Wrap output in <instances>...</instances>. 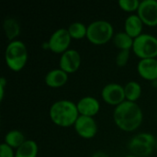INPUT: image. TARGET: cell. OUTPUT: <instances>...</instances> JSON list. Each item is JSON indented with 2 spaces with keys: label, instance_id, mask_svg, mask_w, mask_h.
Wrapping results in <instances>:
<instances>
[{
  "label": "cell",
  "instance_id": "obj_19",
  "mask_svg": "<svg viewBox=\"0 0 157 157\" xmlns=\"http://www.w3.org/2000/svg\"><path fill=\"white\" fill-rule=\"evenodd\" d=\"M126 100L135 102L142 95V86L137 81H130L124 86Z\"/></svg>",
  "mask_w": 157,
  "mask_h": 157
},
{
  "label": "cell",
  "instance_id": "obj_21",
  "mask_svg": "<svg viewBox=\"0 0 157 157\" xmlns=\"http://www.w3.org/2000/svg\"><path fill=\"white\" fill-rule=\"evenodd\" d=\"M67 30L71 38L75 39V40L83 39L86 37V34H87V27L84 23L79 22V21H75L70 24Z\"/></svg>",
  "mask_w": 157,
  "mask_h": 157
},
{
  "label": "cell",
  "instance_id": "obj_9",
  "mask_svg": "<svg viewBox=\"0 0 157 157\" xmlns=\"http://www.w3.org/2000/svg\"><path fill=\"white\" fill-rule=\"evenodd\" d=\"M143 23L154 27L157 25V0H143L137 10Z\"/></svg>",
  "mask_w": 157,
  "mask_h": 157
},
{
  "label": "cell",
  "instance_id": "obj_15",
  "mask_svg": "<svg viewBox=\"0 0 157 157\" xmlns=\"http://www.w3.org/2000/svg\"><path fill=\"white\" fill-rule=\"evenodd\" d=\"M143 26H144V23L137 14L128 16L124 22L125 32L133 39L137 38L138 36L142 34Z\"/></svg>",
  "mask_w": 157,
  "mask_h": 157
},
{
  "label": "cell",
  "instance_id": "obj_18",
  "mask_svg": "<svg viewBox=\"0 0 157 157\" xmlns=\"http://www.w3.org/2000/svg\"><path fill=\"white\" fill-rule=\"evenodd\" d=\"M26 141L24 134L18 130H11L5 136V144L13 149H17Z\"/></svg>",
  "mask_w": 157,
  "mask_h": 157
},
{
  "label": "cell",
  "instance_id": "obj_14",
  "mask_svg": "<svg viewBox=\"0 0 157 157\" xmlns=\"http://www.w3.org/2000/svg\"><path fill=\"white\" fill-rule=\"evenodd\" d=\"M68 81V74L60 68L49 71L45 75V84L50 87H60Z\"/></svg>",
  "mask_w": 157,
  "mask_h": 157
},
{
  "label": "cell",
  "instance_id": "obj_11",
  "mask_svg": "<svg viewBox=\"0 0 157 157\" xmlns=\"http://www.w3.org/2000/svg\"><path fill=\"white\" fill-rule=\"evenodd\" d=\"M81 65V55L79 52L75 49H68L63 53H62L59 66L60 69L67 74L75 73L78 70Z\"/></svg>",
  "mask_w": 157,
  "mask_h": 157
},
{
  "label": "cell",
  "instance_id": "obj_2",
  "mask_svg": "<svg viewBox=\"0 0 157 157\" xmlns=\"http://www.w3.org/2000/svg\"><path fill=\"white\" fill-rule=\"evenodd\" d=\"M49 115L54 124L60 127H70L75 125L79 117V112L76 104L73 101L62 99L52 103Z\"/></svg>",
  "mask_w": 157,
  "mask_h": 157
},
{
  "label": "cell",
  "instance_id": "obj_28",
  "mask_svg": "<svg viewBox=\"0 0 157 157\" xmlns=\"http://www.w3.org/2000/svg\"><path fill=\"white\" fill-rule=\"evenodd\" d=\"M155 148H156V151H157V138H156V147H155Z\"/></svg>",
  "mask_w": 157,
  "mask_h": 157
},
{
  "label": "cell",
  "instance_id": "obj_26",
  "mask_svg": "<svg viewBox=\"0 0 157 157\" xmlns=\"http://www.w3.org/2000/svg\"><path fill=\"white\" fill-rule=\"evenodd\" d=\"M91 157H109L108 154L104 153V152H101V151H98V152H96L92 155Z\"/></svg>",
  "mask_w": 157,
  "mask_h": 157
},
{
  "label": "cell",
  "instance_id": "obj_1",
  "mask_svg": "<svg viewBox=\"0 0 157 157\" xmlns=\"http://www.w3.org/2000/svg\"><path fill=\"white\" fill-rule=\"evenodd\" d=\"M113 119L115 124L121 130L129 132L137 130L141 126L144 114L137 103L125 100L115 108Z\"/></svg>",
  "mask_w": 157,
  "mask_h": 157
},
{
  "label": "cell",
  "instance_id": "obj_10",
  "mask_svg": "<svg viewBox=\"0 0 157 157\" xmlns=\"http://www.w3.org/2000/svg\"><path fill=\"white\" fill-rule=\"evenodd\" d=\"M74 126L77 134L85 139H91L98 132V125L93 117L79 115Z\"/></svg>",
  "mask_w": 157,
  "mask_h": 157
},
{
  "label": "cell",
  "instance_id": "obj_12",
  "mask_svg": "<svg viewBox=\"0 0 157 157\" xmlns=\"http://www.w3.org/2000/svg\"><path fill=\"white\" fill-rule=\"evenodd\" d=\"M76 107L79 115L87 117H94L98 113L100 109L99 101L92 96H86L82 98L76 103Z\"/></svg>",
  "mask_w": 157,
  "mask_h": 157
},
{
  "label": "cell",
  "instance_id": "obj_17",
  "mask_svg": "<svg viewBox=\"0 0 157 157\" xmlns=\"http://www.w3.org/2000/svg\"><path fill=\"white\" fill-rule=\"evenodd\" d=\"M3 28L6 38L10 41L15 40L16 37L20 34V25L18 21L14 17H6L4 20Z\"/></svg>",
  "mask_w": 157,
  "mask_h": 157
},
{
  "label": "cell",
  "instance_id": "obj_8",
  "mask_svg": "<svg viewBox=\"0 0 157 157\" xmlns=\"http://www.w3.org/2000/svg\"><path fill=\"white\" fill-rule=\"evenodd\" d=\"M101 97L107 104L117 107L126 100L124 86L118 83H109L102 88Z\"/></svg>",
  "mask_w": 157,
  "mask_h": 157
},
{
  "label": "cell",
  "instance_id": "obj_3",
  "mask_svg": "<svg viewBox=\"0 0 157 157\" xmlns=\"http://www.w3.org/2000/svg\"><path fill=\"white\" fill-rule=\"evenodd\" d=\"M28 50L25 43L19 40L10 41L5 52V61L9 69L18 72L23 69L28 61Z\"/></svg>",
  "mask_w": 157,
  "mask_h": 157
},
{
  "label": "cell",
  "instance_id": "obj_27",
  "mask_svg": "<svg viewBox=\"0 0 157 157\" xmlns=\"http://www.w3.org/2000/svg\"><path fill=\"white\" fill-rule=\"evenodd\" d=\"M125 157H138V156H136V155H127V156H125Z\"/></svg>",
  "mask_w": 157,
  "mask_h": 157
},
{
  "label": "cell",
  "instance_id": "obj_25",
  "mask_svg": "<svg viewBox=\"0 0 157 157\" xmlns=\"http://www.w3.org/2000/svg\"><path fill=\"white\" fill-rule=\"evenodd\" d=\"M7 84V81L6 79L2 76L0 78V100L2 101L3 98H4V96H5V88H6V86Z\"/></svg>",
  "mask_w": 157,
  "mask_h": 157
},
{
  "label": "cell",
  "instance_id": "obj_5",
  "mask_svg": "<svg viewBox=\"0 0 157 157\" xmlns=\"http://www.w3.org/2000/svg\"><path fill=\"white\" fill-rule=\"evenodd\" d=\"M128 147L133 155L147 157L156 147V138L150 132H141L130 140Z\"/></svg>",
  "mask_w": 157,
  "mask_h": 157
},
{
  "label": "cell",
  "instance_id": "obj_20",
  "mask_svg": "<svg viewBox=\"0 0 157 157\" xmlns=\"http://www.w3.org/2000/svg\"><path fill=\"white\" fill-rule=\"evenodd\" d=\"M134 39L132 38L130 35H128L125 31L118 32L113 37V42L117 48H119L121 51L122 50H130L132 48Z\"/></svg>",
  "mask_w": 157,
  "mask_h": 157
},
{
  "label": "cell",
  "instance_id": "obj_4",
  "mask_svg": "<svg viewBox=\"0 0 157 157\" xmlns=\"http://www.w3.org/2000/svg\"><path fill=\"white\" fill-rule=\"evenodd\" d=\"M114 29L110 22L103 19L95 20L87 26V40L95 45H103L113 37Z\"/></svg>",
  "mask_w": 157,
  "mask_h": 157
},
{
  "label": "cell",
  "instance_id": "obj_7",
  "mask_svg": "<svg viewBox=\"0 0 157 157\" xmlns=\"http://www.w3.org/2000/svg\"><path fill=\"white\" fill-rule=\"evenodd\" d=\"M71 40L72 38L66 29H58L51 35L48 40L49 49L55 53H63L68 50Z\"/></svg>",
  "mask_w": 157,
  "mask_h": 157
},
{
  "label": "cell",
  "instance_id": "obj_23",
  "mask_svg": "<svg viewBox=\"0 0 157 157\" xmlns=\"http://www.w3.org/2000/svg\"><path fill=\"white\" fill-rule=\"evenodd\" d=\"M130 58V50H122L117 54L116 64L120 67H123L127 64Z\"/></svg>",
  "mask_w": 157,
  "mask_h": 157
},
{
  "label": "cell",
  "instance_id": "obj_22",
  "mask_svg": "<svg viewBox=\"0 0 157 157\" xmlns=\"http://www.w3.org/2000/svg\"><path fill=\"white\" fill-rule=\"evenodd\" d=\"M140 3L141 2L139 0H120L119 6L124 11L132 12V11L138 10Z\"/></svg>",
  "mask_w": 157,
  "mask_h": 157
},
{
  "label": "cell",
  "instance_id": "obj_24",
  "mask_svg": "<svg viewBox=\"0 0 157 157\" xmlns=\"http://www.w3.org/2000/svg\"><path fill=\"white\" fill-rule=\"evenodd\" d=\"M0 157H15L13 148L3 143L0 145Z\"/></svg>",
  "mask_w": 157,
  "mask_h": 157
},
{
  "label": "cell",
  "instance_id": "obj_13",
  "mask_svg": "<svg viewBox=\"0 0 157 157\" xmlns=\"http://www.w3.org/2000/svg\"><path fill=\"white\" fill-rule=\"evenodd\" d=\"M138 74L149 81L157 80V59H141L137 64Z\"/></svg>",
  "mask_w": 157,
  "mask_h": 157
},
{
  "label": "cell",
  "instance_id": "obj_6",
  "mask_svg": "<svg viewBox=\"0 0 157 157\" xmlns=\"http://www.w3.org/2000/svg\"><path fill=\"white\" fill-rule=\"evenodd\" d=\"M133 52L141 59L155 58L157 56V38L148 33H142L134 39Z\"/></svg>",
  "mask_w": 157,
  "mask_h": 157
},
{
  "label": "cell",
  "instance_id": "obj_16",
  "mask_svg": "<svg viewBox=\"0 0 157 157\" xmlns=\"http://www.w3.org/2000/svg\"><path fill=\"white\" fill-rule=\"evenodd\" d=\"M39 152L38 144L33 140H26L15 153V157H37Z\"/></svg>",
  "mask_w": 157,
  "mask_h": 157
}]
</instances>
